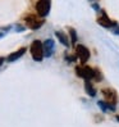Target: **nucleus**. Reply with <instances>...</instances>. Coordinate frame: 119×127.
Instances as JSON below:
<instances>
[{
  "label": "nucleus",
  "mask_w": 119,
  "mask_h": 127,
  "mask_svg": "<svg viewBox=\"0 0 119 127\" xmlns=\"http://www.w3.org/2000/svg\"><path fill=\"white\" fill-rule=\"evenodd\" d=\"M97 105L100 107V109H102L104 112H114L115 110V105H111V104H108L106 101H99Z\"/></svg>",
  "instance_id": "9b49d317"
},
{
  "label": "nucleus",
  "mask_w": 119,
  "mask_h": 127,
  "mask_svg": "<svg viewBox=\"0 0 119 127\" xmlns=\"http://www.w3.org/2000/svg\"><path fill=\"white\" fill-rule=\"evenodd\" d=\"M42 49H44V57H51L55 50V42L54 40L48 39L42 42Z\"/></svg>",
  "instance_id": "6e6552de"
},
{
  "label": "nucleus",
  "mask_w": 119,
  "mask_h": 127,
  "mask_svg": "<svg viewBox=\"0 0 119 127\" xmlns=\"http://www.w3.org/2000/svg\"><path fill=\"white\" fill-rule=\"evenodd\" d=\"M24 25L29 28V30H39L40 27H42V25L45 23V19L39 17L37 14H27L23 18Z\"/></svg>",
  "instance_id": "f257e3e1"
},
{
  "label": "nucleus",
  "mask_w": 119,
  "mask_h": 127,
  "mask_svg": "<svg viewBox=\"0 0 119 127\" xmlns=\"http://www.w3.org/2000/svg\"><path fill=\"white\" fill-rule=\"evenodd\" d=\"M85 89H86L87 94L90 95V96H95V95H96V89L94 87V85L91 84L90 81H86V84H85Z\"/></svg>",
  "instance_id": "f8f14e48"
},
{
  "label": "nucleus",
  "mask_w": 119,
  "mask_h": 127,
  "mask_svg": "<svg viewBox=\"0 0 119 127\" xmlns=\"http://www.w3.org/2000/svg\"><path fill=\"white\" fill-rule=\"evenodd\" d=\"M68 32H69V35H71V42H72V44H76V41H77V32H76V30L72 28V27H69V28H68Z\"/></svg>",
  "instance_id": "ddd939ff"
},
{
  "label": "nucleus",
  "mask_w": 119,
  "mask_h": 127,
  "mask_svg": "<svg viewBox=\"0 0 119 127\" xmlns=\"http://www.w3.org/2000/svg\"><path fill=\"white\" fill-rule=\"evenodd\" d=\"M29 51H31V57L35 62H41L44 59V49H42V42L40 40H35L31 44V48H29Z\"/></svg>",
  "instance_id": "f03ea898"
},
{
  "label": "nucleus",
  "mask_w": 119,
  "mask_h": 127,
  "mask_svg": "<svg viewBox=\"0 0 119 127\" xmlns=\"http://www.w3.org/2000/svg\"><path fill=\"white\" fill-rule=\"evenodd\" d=\"M101 94L104 95L105 98V101L108 104H111V105H115L117 101H118V96H117V93L113 90V89H102L101 90Z\"/></svg>",
  "instance_id": "39448f33"
},
{
  "label": "nucleus",
  "mask_w": 119,
  "mask_h": 127,
  "mask_svg": "<svg viewBox=\"0 0 119 127\" xmlns=\"http://www.w3.org/2000/svg\"><path fill=\"white\" fill-rule=\"evenodd\" d=\"M114 33H117V35H119V27H117V28L114 30Z\"/></svg>",
  "instance_id": "dca6fc26"
},
{
  "label": "nucleus",
  "mask_w": 119,
  "mask_h": 127,
  "mask_svg": "<svg viewBox=\"0 0 119 127\" xmlns=\"http://www.w3.org/2000/svg\"><path fill=\"white\" fill-rule=\"evenodd\" d=\"M76 53H77V58L81 61V63H86L88 61V58H90V50L83 45H77Z\"/></svg>",
  "instance_id": "0eeeda50"
},
{
  "label": "nucleus",
  "mask_w": 119,
  "mask_h": 127,
  "mask_svg": "<svg viewBox=\"0 0 119 127\" xmlns=\"http://www.w3.org/2000/svg\"><path fill=\"white\" fill-rule=\"evenodd\" d=\"M117 121L119 122V116H117Z\"/></svg>",
  "instance_id": "f3484780"
},
{
  "label": "nucleus",
  "mask_w": 119,
  "mask_h": 127,
  "mask_svg": "<svg viewBox=\"0 0 119 127\" xmlns=\"http://www.w3.org/2000/svg\"><path fill=\"white\" fill-rule=\"evenodd\" d=\"M97 23L100 25V26H102V27H105V28H111V27H115L117 26V23L114 21H111L110 18H109V16L105 13V12H101L100 13V16L97 17Z\"/></svg>",
  "instance_id": "423d86ee"
},
{
  "label": "nucleus",
  "mask_w": 119,
  "mask_h": 127,
  "mask_svg": "<svg viewBox=\"0 0 119 127\" xmlns=\"http://www.w3.org/2000/svg\"><path fill=\"white\" fill-rule=\"evenodd\" d=\"M55 36L58 37V40H59V42H60L62 45H64V46H69L71 45V41L68 39V35L64 33L63 31H55Z\"/></svg>",
  "instance_id": "9d476101"
},
{
  "label": "nucleus",
  "mask_w": 119,
  "mask_h": 127,
  "mask_svg": "<svg viewBox=\"0 0 119 127\" xmlns=\"http://www.w3.org/2000/svg\"><path fill=\"white\" fill-rule=\"evenodd\" d=\"M51 9V0H37L36 3V13L41 18H45L50 13Z\"/></svg>",
  "instance_id": "7ed1b4c3"
},
{
  "label": "nucleus",
  "mask_w": 119,
  "mask_h": 127,
  "mask_svg": "<svg viewBox=\"0 0 119 127\" xmlns=\"http://www.w3.org/2000/svg\"><path fill=\"white\" fill-rule=\"evenodd\" d=\"M26 48H21V49H18L17 51H14V53H12V54H9L8 55V58H6V61H8L9 63H12V62H16L17 59H19L21 57H23V54L26 53Z\"/></svg>",
  "instance_id": "1a4fd4ad"
},
{
  "label": "nucleus",
  "mask_w": 119,
  "mask_h": 127,
  "mask_svg": "<svg viewBox=\"0 0 119 127\" xmlns=\"http://www.w3.org/2000/svg\"><path fill=\"white\" fill-rule=\"evenodd\" d=\"M76 73L78 77L85 78L86 81H90L94 78L95 69L91 68V67H87V65H79V67H76Z\"/></svg>",
  "instance_id": "20e7f679"
},
{
  "label": "nucleus",
  "mask_w": 119,
  "mask_h": 127,
  "mask_svg": "<svg viewBox=\"0 0 119 127\" xmlns=\"http://www.w3.org/2000/svg\"><path fill=\"white\" fill-rule=\"evenodd\" d=\"M94 78L96 81H101L102 80V76H101V72L99 69H95V74H94Z\"/></svg>",
  "instance_id": "4468645a"
},
{
  "label": "nucleus",
  "mask_w": 119,
  "mask_h": 127,
  "mask_svg": "<svg viewBox=\"0 0 119 127\" xmlns=\"http://www.w3.org/2000/svg\"><path fill=\"white\" fill-rule=\"evenodd\" d=\"M4 61H5V59H4L3 57H0V67H1V65H3V63H4Z\"/></svg>",
  "instance_id": "2eb2a0df"
}]
</instances>
